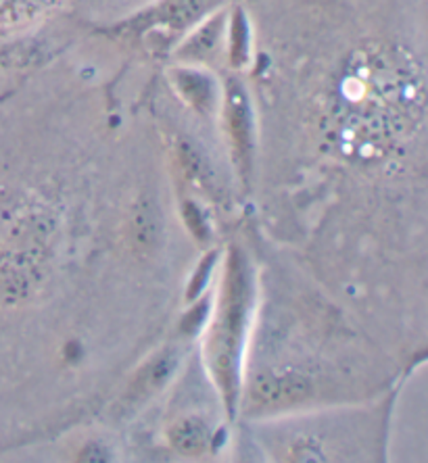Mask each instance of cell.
I'll use <instances>...</instances> for the list:
<instances>
[{"mask_svg": "<svg viewBox=\"0 0 428 463\" xmlns=\"http://www.w3.org/2000/svg\"><path fill=\"white\" fill-rule=\"evenodd\" d=\"M44 261L36 250L9 249L0 255V303L30 301L44 282Z\"/></svg>", "mask_w": 428, "mask_h": 463, "instance_id": "cell-1", "label": "cell"}, {"mask_svg": "<svg viewBox=\"0 0 428 463\" xmlns=\"http://www.w3.org/2000/svg\"><path fill=\"white\" fill-rule=\"evenodd\" d=\"M220 0H161L134 25L140 30H161L180 33L207 15Z\"/></svg>", "mask_w": 428, "mask_h": 463, "instance_id": "cell-2", "label": "cell"}, {"mask_svg": "<svg viewBox=\"0 0 428 463\" xmlns=\"http://www.w3.org/2000/svg\"><path fill=\"white\" fill-rule=\"evenodd\" d=\"M311 394V384L308 378L295 372L284 373H260L251 384V399L257 405H293L308 399Z\"/></svg>", "mask_w": 428, "mask_h": 463, "instance_id": "cell-3", "label": "cell"}, {"mask_svg": "<svg viewBox=\"0 0 428 463\" xmlns=\"http://www.w3.org/2000/svg\"><path fill=\"white\" fill-rule=\"evenodd\" d=\"M226 121L233 138L236 156L247 165L251 148H253V113H251L249 97L239 81H230L226 92Z\"/></svg>", "mask_w": 428, "mask_h": 463, "instance_id": "cell-4", "label": "cell"}, {"mask_svg": "<svg viewBox=\"0 0 428 463\" xmlns=\"http://www.w3.org/2000/svg\"><path fill=\"white\" fill-rule=\"evenodd\" d=\"M172 84L186 103L199 113H209L214 107V81L195 70H172Z\"/></svg>", "mask_w": 428, "mask_h": 463, "instance_id": "cell-5", "label": "cell"}, {"mask_svg": "<svg viewBox=\"0 0 428 463\" xmlns=\"http://www.w3.org/2000/svg\"><path fill=\"white\" fill-rule=\"evenodd\" d=\"M224 25H226V15H224V13H215V15L209 17L207 22L180 46L178 51L180 57L201 59V57H207L209 52H214L217 43H220L222 38Z\"/></svg>", "mask_w": 428, "mask_h": 463, "instance_id": "cell-6", "label": "cell"}, {"mask_svg": "<svg viewBox=\"0 0 428 463\" xmlns=\"http://www.w3.org/2000/svg\"><path fill=\"white\" fill-rule=\"evenodd\" d=\"M169 440L182 455H201L209 445V430L201 420H182L169 430Z\"/></svg>", "mask_w": 428, "mask_h": 463, "instance_id": "cell-7", "label": "cell"}, {"mask_svg": "<svg viewBox=\"0 0 428 463\" xmlns=\"http://www.w3.org/2000/svg\"><path fill=\"white\" fill-rule=\"evenodd\" d=\"M176 148H178V156L182 161V167L186 169V174L201 186H209L214 182V172L212 163H209L207 155L201 151V146L193 142L186 136H180L176 140Z\"/></svg>", "mask_w": 428, "mask_h": 463, "instance_id": "cell-8", "label": "cell"}, {"mask_svg": "<svg viewBox=\"0 0 428 463\" xmlns=\"http://www.w3.org/2000/svg\"><path fill=\"white\" fill-rule=\"evenodd\" d=\"M134 242L138 244L142 250L153 249L159 241V215L157 209L151 203H140L134 213Z\"/></svg>", "mask_w": 428, "mask_h": 463, "instance_id": "cell-9", "label": "cell"}, {"mask_svg": "<svg viewBox=\"0 0 428 463\" xmlns=\"http://www.w3.org/2000/svg\"><path fill=\"white\" fill-rule=\"evenodd\" d=\"M178 353H163V355H159L157 359L153 361L151 365H148L147 370V384L151 391H155V388H161L163 384L167 383V378L172 376L176 367H178Z\"/></svg>", "mask_w": 428, "mask_h": 463, "instance_id": "cell-10", "label": "cell"}, {"mask_svg": "<svg viewBox=\"0 0 428 463\" xmlns=\"http://www.w3.org/2000/svg\"><path fill=\"white\" fill-rule=\"evenodd\" d=\"M230 46H233V63L241 65L247 59V19H244L243 11H236L233 15Z\"/></svg>", "mask_w": 428, "mask_h": 463, "instance_id": "cell-11", "label": "cell"}, {"mask_svg": "<svg viewBox=\"0 0 428 463\" xmlns=\"http://www.w3.org/2000/svg\"><path fill=\"white\" fill-rule=\"evenodd\" d=\"M185 220L188 223L190 232H193V234L199 238V241H207L209 226H207L205 217H203L199 207H195L193 203H185Z\"/></svg>", "mask_w": 428, "mask_h": 463, "instance_id": "cell-12", "label": "cell"}, {"mask_svg": "<svg viewBox=\"0 0 428 463\" xmlns=\"http://www.w3.org/2000/svg\"><path fill=\"white\" fill-rule=\"evenodd\" d=\"M15 3H17V0H0V17H3L5 13L9 11V6L15 5Z\"/></svg>", "mask_w": 428, "mask_h": 463, "instance_id": "cell-13", "label": "cell"}]
</instances>
